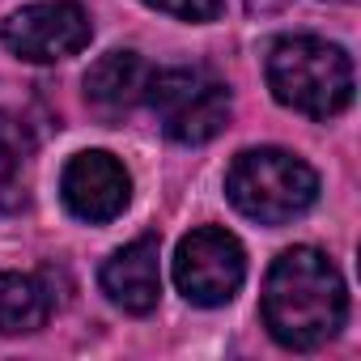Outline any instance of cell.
Segmentation results:
<instances>
[{
	"label": "cell",
	"mask_w": 361,
	"mask_h": 361,
	"mask_svg": "<svg viewBox=\"0 0 361 361\" xmlns=\"http://www.w3.org/2000/svg\"><path fill=\"white\" fill-rule=\"evenodd\" d=\"M344 314V281L323 251L293 247L272 264L264 285V323L276 336V344L310 353L340 331Z\"/></svg>",
	"instance_id": "1"
},
{
	"label": "cell",
	"mask_w": 361,
	"mask_h": 361,
	"mask_svg": "<svg viewBox=\"0 0 361 361\" xmlns=\"http://www.w3.org/2000/svg\"><path fill=\"white\" fill-rule=\"evenodd\" d=\"M268 85L281 106H293L310 119H331L353 102V64L336 43L293 35L272 47Z\"/></svg>",
	"instance_id": "2"
},
{
	"label": "cell",
	"mask_w": 361,
	"mask_h": 361,
	"mask_svg": "<svg viewBox=\"0 0 361 361\" xmlns=\"http://www.w3.org/2000/svg\"><path fill=\"white\" fill-rule=\"evenodd\" d=\"M226 196L243 217L259 226H281L314 204L319 178L302 157L285 149H247L226 174Z\"/></svg>",
	"instance_id": "3"
},
{
	"label": "cell",
	"mask_w": 361,
	"mask_h": 361,
	"mask_svg": "<svg viewBox=\"0 0 361 361\" xmlns=\"http://www.w3.org/2000/svg\"><path fill=\"white\" fill-rule=\"evenodd\" d=\"M145 98L161 132L178 145H204L230 123V90L204 68H166L149 73Z\"/></svg>",
	"instance_id": "4"
},
{
	"label": "cell",
	"mask_w": 361,
	"mask_h": 361,
	"mask_svg": "<svg viewBox=\"0 0 361 361\" xmlns=\"http://www.w3.org/2000/svg\"><path fill=\"white\" fill-rule=\"evenodd\" d=\"M247 276V255L234 234L217 226L192 230L174 251V285L196 306H226Z\"/></svg>",
	"instance_id": "5"
},
{
	"label": "cell",
	"mask_w": 361,
	"mask_h": 361,
	"mask_svg": "<svg viewBox=\"0 0 361 361\" xmlns=\"http://www.w3.org/2000/svg\"><path fill=\"white\" fill-rule=\"evenodd\" d=\"M90 18L81 5L73 0H47V5H26L18 9L0 39L5 47L18 56V60H30V64H56V60H68L77 56L85 43H90Z\"/></svg>",
	"instance_id": "6"
},
{
	"label": "cell",
	"mask_w": 361,
	"mask_h": 361,
	"mask_svg": "<svg viewBox=\"0 0 361 361\" xmlns=\"http://www.w3.org/2000/svg\"><path fill=\"white\" fill-rule=\"evenodd\" d=\"M64 204L81 221H115L132 200V178L111 153H77L60 178Z\"/></svg>",
	"instance_id": "7"
},
{
	"label": "cell",
	"mask_w": 361,
	"mask_h": 361,
	"mask_svg": "<svg viewBox=\"0 0 361 361\" xmlns=\"http://www.w3.org/2000/svg\"><path fill=\"white\" fill-rule=\"evenodd\" d=\"M157 238L145 234L136 243H128L123 251H115L102 264V289L115 306L132 310V314H149L161 298V268H157Z\"/></svg>",
	"instance_id": "8"
},
{
	"label": "cell",
	"mask_w": 361,
	"mask_h": 361,
	"mask_svg": "<svg viewBox=\"0 0 361 361\" xmlns=\"http://www.w3.org/2000/svg\"><path fill=\"white\" fill-rule=\"evenodd\" d=\"M145 85H149V68H145V60L136 51H106L85 73V98L102 115L132 111L145 98Z\"/></svg>",
	"instance_id": "9"
},
{
	"label": "cell",
	"mask_w": 361,
	"mask_h": 361,
	"mask_svg": "<svg viewBox=\"0 0 361 361\" xmlns=\"http://www.w3.org/2000/svg\"><path fill=\"white\" fill-rule=\"evenodd\" d=\"M47 293L35 276L22 272H0V336H22L47 323Z\"/></svg>",
	"instance_id": "10"
},
{
	"label": "cell",
	"mask_w": 361,
	"mask_h": 361,
	"mask_svg": "<svg viewBox=\"0 0 361 361\" xmlns=\"http://www.w3.org/2000/svg\"><path fill=\"white\" fill-rule=\"evenodd\" d=\"M30 157V136L26 128L0 111V192H9L18 178H22V166Z\"/></svg>",
	"instance_id": "11"
},
{
	"label": "cell",
	"mask_w": 361,
	"mask_h": 361,
	"mask_svg": "<svg viewBox=\"0 0 361 361\" xmlns=\"http://www.w3.org/2000/svg\"><path fill=\"white\" fill-rule=\"evenodd\" d=\"M157 13H170L178 22H213L221 13V0H145Z\"/></svg>",
	"instance_id": "12"
},
{
	"label": "cell",
	"mask_w": 361,
	"mask_h": 361,
	"mask_svg": "<svg viewBox=\"0 0 361 361\" xmlns=\"http://www.w3.org/2000/svg\"><path fill=\"white\" fill-rule=\"evenodd\" d=\"M289 0H247V9L251 13H276V9H285Z\"/></svg>",
	"instance_id": "13"
}]
</instances>
